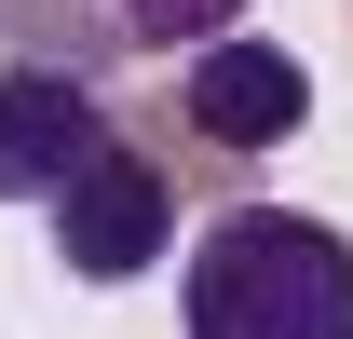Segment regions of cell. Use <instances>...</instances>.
Instances as JSON below:
<instances>
[{
  "instance_id": "cell-2",
  "label": "cell",
  "mask_w": 353,
  "mask_h": 339,
  "mask_svg": "<svg viewBox=\"0 0 353 339\" xmlns=\"http://www.w3.org/2000/svg\"><path fill=\"white\" fill-rule=\"evenodd\" d=\"M176 109H190V136H204V150H285V136L312 123V68H299L285 41L218 28V41L176 54Z\"/></svg>"
},
{
  "instance_id": "cell-1",
  "label": "cell",
  "mask_w": 353,
  "mask_h": 339,
  "mask_svg": "<svg viewBox=\"0 0 353 339\" xmlns=\"http://www.w3.org/2000/svg\"><path fill=\"white\" fill-rule=\"evenodd\" d=\"M190 339H353V245L299 204H218L176 258Z\"/></svg>"
},
{
  "instance_id": "cell-4",
  "label": "cell",
  "mask_w": 353,
  "mask_h": 339,
  "mask_svg": "<svg viewBox=\"0 0 353 339\" xmlns=\"http://www.w3.org/2000/svg\"><path fill=\"white\" fill-rule=\"evenodd\" d=\"M109 136L123 123L95 109V82H68V68H0V204H54Z\"/></svg>"
},
{
  "instance_id": "cell-5",
  "label": "cell",
  "mask_w": 353,
  "mask_h": 339,
  "mask_svg": "<svg viewBox=\"0 0 353 339\" xmlns=\"http://www.w3.org/2000/svg\"><path fill=\"white\" fill-rule=\"evenodd\" d=\"M123 14V41H150V54H176V41H218V28H245V0H109Z\"/></svg>"
},
{
  "instance_id": "cell-3",
  "label": "cell",
  "mask_w": 353,
  "mask_h": 339,
  "mask_svg": "<svg viewBox=\"0 0 353 339\" xmlns=\"http://www.w3.org/2000/svg\"><path fill=\"white\" fill-rule=\"evenodd\" d=\"M54 258H68L82 285H136V271L163 258V163H150L136 136H109V150L54 190Z\"/></svg>"
}]
</instances>
